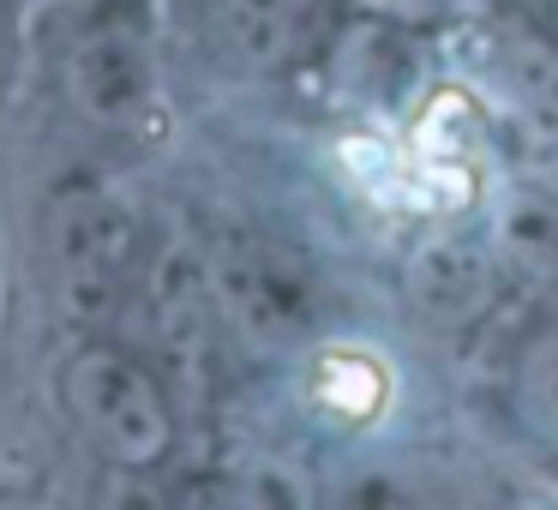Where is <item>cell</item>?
<instances>
[{
  "label": "cell",
  "mask_w": 558,
  "mask_h": 510,
  "mask_svg": "<svg viewBox=\"0 0 558 510\" xmlns=\"http://www.w3.org/2000/svg\"><path fill=\"white\" fill-rule=\"evenodd\" d=\"M481 289H486V265L474 253H462V246H438V253H426L421 270H414V294H421L426 306H438V313L469 306Z\"/></svg>",
  "instance_id": "6"
},
{
  "label": "cell",
  "mask_w": 558,
  "mask_h": 510,
  "mask_svg": "<svg viewBox=\"0 0 558 510\" xmlns=\"http://www.w3.org/2000/svg\"><path fill=\"white\" fill-rule=\"evenodd\" d=\"M126 241H133V222H126V210L109 205L102 193H78L54 210L49 246L66 270L73 301L85 294V306H97L102 294H109V282L121 277V265H126Z\"/></svg>",
  "instance_id": "2"
},
{
  "label": "cell",
  "mask_w": 558,
  "mask_h": 510,
  "mask_svg": "<svg viewBox=\"0 0 558 510\" xmlns=\"http://www.w3.org/2000/svg\"><path fill=\"white\" fill-rule=\"evenodd\" d=\"M78 73H85V109L102 121H121L126 109H138L145 97V61L126 37H102L78 54Z\"/></svg>",
  "instance_id": "4"
},
{
  "label": "cell",
  "mask_w": 558,
  "mask_h": 510,
  "mask_svg": "<svg viewBox=\"0 0 558 510\" xmlns=\"http://www.w3.org/2000/svg\"><path fill=\"white\" fill-rule=\"evenodd\" d=\"M517 85H522V97H529L534 109L558 114V54H529L522 73H517Z\"/></svg>",
  "instance_id": "7"
},
{
  "label": "cell",
  "mask_w": 558,
  "mask_h": 510,
  "mask_svg": "<svg viewBox=\"0 0 558 510\" xmlns=\"http://www.w3.org/2000/svg\"><path fill=\"white\" fill-rule=\"evenodd\" d=\"M306 0H222V25H229V42L241 54H277L289 42V31L301 25Z\"/></svg>",
  "instance_id": "5"
},
{
  "label": "cell",
  "mask_w": 558,
  "mask_h": 510,
  "mask_svg": "<svg viewBox=\"0 0 558 510\" xmlns=\"http://www.w3.org/2000/svg\"><path fill=\"white\" fill-rule=\"evenodd\" d=\"M541 390H546V402H553V414H558V354L546 361V373H541Z\"/></svg>",
  "instance_id": "8"
},
{
  "label": "cell",
  "mask_w": 558,
  "mask_h": 510,
  "mask_svg": "<svg viewBox=\"0 0 558 510\" xmlns=\"http://www.w3.org/2000/svg\"><path fill=\"white\" fill-rule=\"evenodd\" d=\"M61 409L114 462H150L169 450L162 390L114 349H78L61 366Z\"/></svg>",
  "instance_id": "1"
},
{
  "label": "cell",
  "mask_w": 558,
  "mask_h": 510,
  "mask_svg": "<svg viewBox=\"0 0 558 510\" xmlns=\"http://www.w3.org/2000/svg\"><path fill=\"white\" fill-rule=\"evenodd\" d=\"M222 294H229L234 313L253 330H265V337H294V330L313 318L306 282L289 277V270L265 253H234L229 265H222Z\"/></svg>",
  "instance_id": "3"
}]
</instances>
